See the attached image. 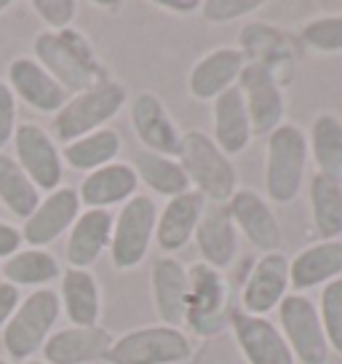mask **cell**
<instances>
[{"label": "cell", "mask_w": 342, "mask_h": 364, "mask_svg": "<svg viewBox=\"0 0 342 364\" xmlns=\"http://www.w3.org/2000/svg\"><path fill=\"white\" fill-rule=\"evenodd\" d=\"M319 314L329 348L342 356V276L324 287L319 300Z\"/></svg>", "instance_id": "36"}, {"label": "cell", "mask_w": 342, "mask_h": 364, "mask_svg": "<svg viewBox=\"0 0 342 364\" xmlns=\"http://www.w3.org/2000/svg\"><path fill=\"white\" fill-rule=\"evenodd\" d=\"M126 100H128L126 86H121L118 80H104L89 91L72 94L65 107L54 115V136L70 145L80 136L99 132L107 121H113L123 110Z\"/></svg>", "instance_id": "5"}, {"label": "cell", "mask_w": 342, "mask_h": 364, "mask_svg": "<svg viewBox=\"0 0 342 364\" xmlns=\"http://www.w3.org/2000/svg\"><path fill=\"white\" fill-rule=\"evenodd\" d=\"M33 9L43 19V24H48L51 33H62V30H70V24L78 14V3L75 0H35Z\"/></svg>", "instance_id": "38"}, {"label": "cell", "mask_w": 342, "mask_h": 364, "mask_svg": "<svg viewBox=\"0 0 342 364\" xmlns=\"http://www.w3.org/2000/svg\"><path fill=\"white\" fill-rule=\"evenodd\" d=\"M308 136L297 124H281L267 134L265 150V185L275 204L294 201L308 174Z\"/></svg>", "instance_id": "3"}, {"label": "cell", "mask_w": 342, "mask_h": 364, "mask_svg": "<svg viewBox=\"0 0 342 364\" xmlns=\"http://www.w3.org/2000/svg\"><path fill=\"white\" fill-rule=\"evenodd\" d=\"M206 198L195 191H187L182 196L169 198V204L158 212V223H155V241L163 252L184 250L195 236V228L201 223L206 212Z\"/></svg>", "instance_id": "22"}, {"label": "cell", "mask_w": 342, "mask_h": 364, "mask_svg": "<svg viewBox=\"0 0 342 364\" xmlns=\"http://www.w3.org/2000/svg\"><path fill=\"white\" fill-rule=\"evenodd\" d=\"M13 161L24 169L38 191L54 193L65 177L62 150L43 126L22 124L13 132Z\"/></svg>", "instance_id": "10"}, {"label": "cell", "mask_w": 342, "mask_h": 364, "mask_svg": "<svg viewBox=\"0 0 342 364\" xmlns=\"http://www.w3.org/2000/svg\"><path fill=\"white\" fill-rule=\"evenodd\" d=\"M310 212L321 241L342 236V180L316 171L310 180Z\"/></svg>", "instance_id": "28"}, {"label": "cell", "mask_w": 342, "mask_h": 364, "mask_svg": "<svg viewBox=\"0 0 342 364\" xmlns=\"http://www.w3.org/2000/svg\"><path fill=\"white\" fill-rule=\"evenodd\" d=\"M187 314L184 327L198 338H214L230 324V292L225 276L206 262L187 268Z\"/></svg>", "instance_id": "6"}, {"label": "cell", "mask_w": 342, "mask_h": 364, "mask_svg": "<svg viewBox=\"0 0 342 364\" xmlns=\"http://www.w3.org/2000/svg\"><path fill=\"white\" fill-rule=\"evenodd\" d=\"M278 324L297 362L326 364L329 362V341L321 324L319 306L299 292H289L278 306Z\"/></svg>", "instance_id": "9"}, {"label": "cell", "mask_w": 342, "mask_h": 364, "mask_svg": "<svg viewBox=\"0 0 342 364\" xmlns=\"http://www.w3.org/2000/svg\"><path fill=\"white\" fill-rule=\"evenodd\" d=\"M263 6V0H204L201 3V11H204V19L214 24H225V22H236L246 14H254Z\"/></svg>", "instance_id": "37"}, {"label": "cell", "mask_w": 342, "mask_h": 364, "mask_svg": "<svg viewBox=\"0 0 342 364\" xmlns=\"http://www.w3.org/2000/svg\"><path fill=\"white\" fill-rule=\"evenodd\" d=\"M310 150L321 174L342 180V118L334 113H321L310 126Z\"/></svg>", "instance_id": "33"}, {"label": "cell", "mask_w": 342, "mask_h": 364, "mask_svg": "<svg viewBox=\"0 0 342 364\" xmlns=\"http://www.w3.org/2000/svg\"><path fill=\"white\" fill-rule=\"evenodd\" d=\"M158 212L155 198L145 193H137L121 206L110 241V257L118 271H131L148 257L150 244L155 239Z\"/></svg>", "instance_id": "8"}, {"label": "cell", "mask_w": 342, "mask_h": 364, "mask_svg": "<svg viewBox=\"0 0 342 364\" xmlns=\"http://www.w3.org/2000/svg\"><path fill=\"white\" fill-rule=\"evenodd\" d=\"M19 247H22V230L0 220V257L9 260L11 255L19 252Z\"/></svg>", "instance_id": "41"}, {"label": "cell", "mask_w": 342, "mask_h": 364, "mask_svg": "<svg viewBox=\"0 0 342 364\" xmlns=\"http://www.w3.org/2000/svg\"><path fill=\"white\" fill-rule=\"evenodd\" d=\"M16 132V97L6 80H0V150L13 139Z\"/></svg>", "instance_id": "39"}, {"label": "cell", "mask_w": 342, "mask_h": 364, "mask_svg": "<svg viewBox=\"0 0 342 364\" xmlns=\"http://www.w3.org/2000/svg\"><path fill=\"white\" fill-rule=\"evenodd\" d=\"M22 303V295L13 284H9L6 279L0 282V330H6V324L11 321L13 311Z\"/></svg>", "instance_id": "40"}, {"label": "cell", "mask_w": 342, "mask_h": 364, "mask_svg": "<svg viewBox=\"0 0 342 364\" xmlns=\"http://www.w3.org/2000/svg\"><path fill=\"white\" fill-rule=\"evenodd\" d=\"M155 6H158V9H166V11H174V14H184V16L201 11V0H158Z\"/></svg>", "instance_id": "42"}, {"label": "cell", "mask_w": 342, "mask_h": 364, "mask_svg": "<svg viewBox=\"0 0 342 364\" xmlns=\"http://www.w3.org/2000/svg\"><path fill=\"white\" fill-rule=\"evenodd\" d=\"M121 153V134L104 126L94 134H86L62 148V161L78 171H94L113 164Z\"/></svg>", "instance_id": "31"}, {"label": "cell", "mask_w": 342, "mask_h": 364, "mask_svg": "<svg viewBox=\"0 0 342 364\" xmlns=\"http://www.w3.org/2000/svg\"><path fill=\"white\" fill-rule=\"evenodd\" d=\"M80 198L75 188H57L54 193H48L33 215L24 220L22 225V241H27L33 250L48 247L72 228V223L80 215Z\"/></svg>", "instance_id": "15"}, {"label": "cell", "mask_w": 342, "mask_h": 364, "mask_svg": "<svg viewBox=\"0 0 342 364\" xmlns=\"http://www.w3.org/2000/svg\"><path fill=\"white\" fill-rule=\"evenodd\" d=\"M128 115H131V126H134V132H137L139 142L145 145V150L180 161V156H182V134H180L174 118L166 110V105L160 102L153 91L137 94L128 105Z\"/></svg>", "instance_id": "12"}, {"label": "cell", "mask_w": 342, "mask_h": 364, "mask_svg": "<svg viewBox=\"0 0 342 364\" xmlns=\"http://www.w3.org/2000/svg\"><path fill=\"white\" fill-rule=\"evenodd\" d=\"M342 276V241H319L302 250L289 262V284L294 292H305L313 287H326Z\"/></svg>", "instance_id": "25"}, {"label": "cell", "mask_w": 342, "mask_h": 364, "mask_svg": "<svg viewBox=\"0 0 342 364\" xmlns=\"http://www.w3.org/2000/svg\"><path fill=\"white\" fill-rule=\"evenodd\" d=\"M193 356L190 335L177 327H139L113 341L104 362L110 364H182Z\"/></svg>", "instance_id": "7"}, {"label": "cell", "mask_w": 342, "mask_h": 364, "mask_svg": "<svg viewBox=\"0 0 342 364\" xmlns=\"http://www.w3.org/2000/svg\"><path fill=\"white\" fill-rule=\"evenodd\" d=\"M251 136V121L246 113V102L238 86L228 89L214 100V142L225 156H241L249 148Z\"/></svg>", "instance_id": "27"}, {"label": "cell", "mask_w": 342, "mask_h": 364, "mask_svg": "<svg viewBox=\"0 0 342 364\" xmlns=\"http://www.w3.org/2000/svg\"><path fill=\"white\" fill-rule=\"evenodd\" d=\"M115 215L110 209H86L70 228L67 244H65V260L70 268H92L102 257L104 250H110L113 241Z\"/></svg>", "instance_id": "18"}, {"label": "cell", "mask_w": 342, "mask_h": 364, "mask_svg": "<svg viewBox=\"0 0 342 364\" xmlns=\"http://www.w3.org/2000/svg\"><path fill=\"white\" fill-rule=\"evenodd\" d=\"M22 364H48V362H43V359H27V362H22Z\"/></svg>", "instance_id": "43"}, {"label": "cell", "mask_w": 342, "mask_h": 364, "mask_svg": "<svg viewBox=\"0 0 342 364\" xmlns=\"http://www.w3.org/2000/svg\"><path fill=\"white\" fill-rule=\"evenodd\" d=\"M0 201L19 220H27L40 204V191L24 169L6 153H0Z\"/></svg>", "instance_id": "34"}, {"label": "cell", "mask_w": 342, "mask_h": 364, "mask_svg": "<svg viewBox=\"0 0 342 364\" xmlns=\"http://www.w3.org/2000/svg\"><path fill=\"white\" fill-rule=\"evenodd\" d=\"M236 86L243 94L254 134L267 136L284 124V91H281V83H278L273 70L260 65V62H246Z\"/></svg>", "instance_id": "11"}, {"label": "cell", "mask_w": 342, "mask_h": 364, "mask_svg": "<svg viewBox=\"0 0 342 364\" xmlns=\"http://www.w3.org/2000/svg\"><path fill=\"white\" fill-rule=\"evenodd\" d=\"M33 48L35 62L46 70L70 97L107 80V73L99 65L96 51L78 30H62V33L43 30V33H38Z\"/></svg>", "instance_id": "1"}, {"label": "cell", "mask_w": 342, "mask_h": 364, "mask_svg": "<svg viewBox=\"0 0 342 364\" xmlns=\"http://www.w3.org/2000/svg\"><path fill=\"white\" fill-rule=\"evenodd\" d=\"M243 65H246V57L241 54V48L222 46V48L209 51L190 70V80H187L190 94L195 100H217L219 94H225L238 83Z\"/></svg>", "instance_id": "23"}, {"label": "cell", "mask_w": 342, "mask_h": 364, "mask_svg": "<svg viewBox=\"0 0 342 364\" xmlns=\"http://www.w3.org/2000/svg\"><path fill=\"white\" fill-rule=\"evenodd\" d=\"M230 330L241 353L249 364H294V353L273 321L265 316H251L246 311H233Z\"/></svg>", "instance_id": "13"}, {"label": "cell", "mask_w": 342, "mask_h": 364, "mask_svg": "<svg viewBox=\"0 0 342 364\" xmlns=\"http://www.w3.org/2000/svg\"><path fill=\"white\" fill-rule=\"evenodd\" d=\"M6 9H9V0H0V14L6 11Z\"/></svg>", "instance_id": "44"}, {"label": "cell", "mask_w": 342, "mask_h": 364, "mask_svg": "<svg viewBox=\"0 0 342 364\" xmlns=\"http://www.w3.org/2000/svg\"><path fill=\"white\" fill-rule=\"evenodd\" d=\"M59 303H62V314L70 318V327H94L102 314L99 282L89 271H80V268L62 271Z\"/></svg>", "instance_id": "26"}, {"label": "cell", "mask_w": 342, "mask_h": 364, "mask_svg": "<svg viewBox=\"0 0 342 364\" xmlns=\"http://www.w3.org/2000/svg\"><path fill=\"white\" fill-rule=\"evenodd\" d=\"M9 89L13 91V97L24 100L38 113L57 115L70 100L67 91L62 89L33 57H16L9 65Z\"/></svg>", "instance_id": "20"}, {"label": "cell", "mask_w": 342, "mask_h": 364, "mask_svg": "<svg viewBox=\"0 0 342 364\" xmlns=\"http://www.w3.org/2000/svg\"><path fill=\"white\" fill-rule=\"evenodd\" d=\"M187 182L195 193H201L211 204H228L238 191V174L233 161L217 148L209 134L190 129L182 134V156H180Z\"/></svg>", "instance_id": "2"}, {"label": "cell", "mask_w": 342, "mask_h": 364, "mask_svg": "<svg viewBox=\"0 0 342 364\" xmlns=\"http://www.w3.org/2000/svg\"><path fill=\"white\" fill-rule=\"evenodd\" d=\"M299 43L316 54L342 51V14L316 16L299 27Z\"/></svg>", "instance_id": "35"}, {"label": "cell", "mask_w": 342, "mask_h": 364, "mask_svg": "<svg viewBox=\"0 0 342 364\" xmlns=\"http://www.w3.org/2000/svg\"><path fill=\"white\" fill-rule=\"evenodd\" d=\"M131 166H134L139 180L145 182L155 196L174 198V196H182L187 191H193L190 182H187L182 164L177 159L158 156V153H150V150H139Z\"/></svg>", "instance_id": "29"}, {"label": "cell", "mask_w": 342, "mask_h": 364, "mask_svg": "<svg viewBox=\"0 0 342 364\" xmlns=\"http://www.w3.org/2000/svg\"><path fill=\"white\" fill-rule=\"evenodd\" d=\"M289 257L284 252H267L254 262L246 284L241 289L243 311L251 316H265L281 306L289 292Z\"/></svg>", "instance_id": "14"}, {"label": "cell", "mask_w": 342, "mask_h": 364, "mask_svg": "<svg viewBox=\"0 0 342 364\" xmlns=\"http://www.w3.org/2000/svg\"><path fill=\"white\" fill-rule=\"evenodd\" d=\"M228 212L238 228V233H243L257 250H263V255L278 252L281 241H284L281 223L263 196L254 191H236V196L228 201Z\"/></svg>", "instance_id": "17"}, {"label": "cell", "mask_w": 342, "mask_h": 364, "mask_svg": "<svg viewBox=\"0 0 342 364\" xmlns=\"http://www.w3.org/2000/svg\"><path fill=\"white\" fill-rule=\"evenodd\" d=\"M139 177L131 164H107L102 169L89 171L78 185V198L89 209H107L115 204H126L137 196Z\"/></svg>", "instance_id": "24"}, {"label": "cell", "mask_w": 342, "mask_h": 364, "mask_svg": "<svg viewBox=\"0 0 342 364\" xmlns=\"http://www.w3.org/2000/svg\"><path fill=\"white\" fill-rule=\"evenodd\" d=\"M0 273L16 289L19 287H38V289H43L46 284H51L54 279L62 276V265L46 250H19L16 255H11L6 260Z\"/></svg>", "instance_id": "32"}, {"label": "cell", "mask_w": 342, "mask_h": 364, "mask_svg": "<svg viewBox=\"0 0 342 364\" xmlns=\"http://www.w3.org/2000/svg\"><path fill=\"white\" fill-rule=\"evenodd\" d=\"M241 54L251 57L246 62H260L265 68H270L275 73V78H278V65H286L294 57L289 35L260 22L246 24L241 30Z\"/></svg>", "instance_id": "30"}, {"label": "cell", "mask_w": 342, "mask_h": 364, "mask_svg": "<svg viewBox=\"0 0 342 364\" xmlns=\"http://www.w3.org/2000/svg\"><path fill=\"white\" fill-rule=\"evenodd\" d=\"M150 289L153 303L160 316V324L182 330L184 314H187V268L174 255H163L153 262L150 271Z\"/></svg>", "instance_id": "19"}, {"label": "cell", "mask_w": 342, "mask_h": 364, "mask_svg": "<svg viewBox=\"0 0 342 364\" xmlns=\"http://www.w3.org/2000/svg\"><path fill=\"white\" fill-rule=\"evenodd\" d=\"M59 316H62V303L59 292L54 289L43 287L24 297L3 330V346L13 362H27L38 351H43Z\"/></svg>", "instance_id": "4"}, {"label": "cell", "mask_w": 342, "mask_h": 364, "mask_svg": "<svg viewBox=\"0 0 342 364\" xmlns=\"http://www.w3.org/2000/svg\"><path fill=\"white\" fill-rule=\"evenodd\" d=\"M0 364H9V362H6V359H0Z\"/></svg>", "instance_id": "45"}, {"label": "cell", "mask_w": 342, "mask_h": 364, "mask_svg": "<svg viewBox=\"0 0 342 364\" xmlns=\"http://www.w3.org/2000/svg\"><path fill=\"white\" fill-rule=\"evenodd\" d=\"M193 239L201 252V262L219 273L228 271L238 257V228L230 217L228 204L206 206Z\"/></svg>", "instance_id": "16"}, {"label": "cell", "mask_w": 342, "mask_h": 364, "mask_svg": "<svg viewBox=\"0 0 342 364\" xmlns=\"http://www.w3.org/2000/svg\"><path fill=\"white\" fill-rule=\"evenodd\" d=\"M113 346V335L94 327H65L54 332L43 346V362L48 364H92L102 362Z\"/></svg>", "instance_id": "21"}]
</instances>
